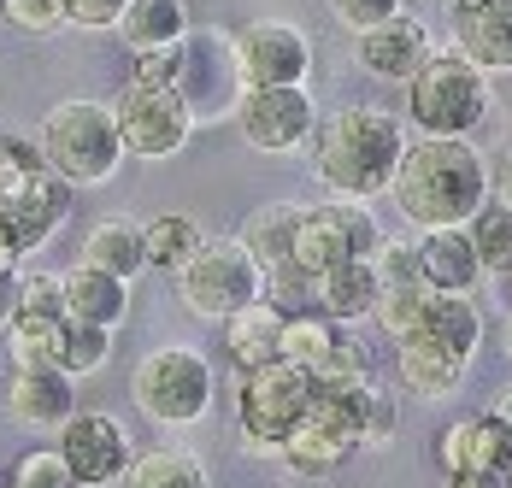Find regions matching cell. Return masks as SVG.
Here are the masks:
<instances>
[{
	"label": "cell",
	"instance_id": "1",
	"mask_svg": "<svg viewBox=\"0 0 512 488\" xmlns=\"http://www.w3.org/2000/svg\"><path fill=\"white\" fill-rule=\"evenodd\" d=\"M401 159H407V130L383 106H342L312 136V177L330 189V200L389 195Z\"/></svg>",
	"mask_w": 512,
	"mask_h": 488
},
{
	"label": "cell",
	"instance_id": "2",
	"mask_svg": "<svg viewBox=\"0 0 512 488\" xmlns=\"http://www.w3.org/2000/svg\"><path fill=\"white\" fill-rule=\"evenodd\" d=\"M395 206L412 230H465L489 206V165L471 142L418 136L395 171Z\"/></svg>",
	"mask_w": 512,
	"mask_h": 488
},
{
	"label": "cell",
	"instance_id": "3",
	"mask_svg": "<svg viewBox=\"0 0 512 488\" xmlns=\"http://www.w3.org/2000/svg\"><path fill=\"white\" fill-rule=\"evenodd\" d=\"M407 118L418 136L471 142L489 118V71H477L465 53H430V65L407 83Z\"/></svg>",
	"mask_w": 512,
	"mask_h": 488
},
{
	"label": "cell",
	"instance_id": "4",
	"mask_svg": "<svg viewBox=\"0 0 512 488\" xmlns=\"http://www.w3.org/2000/svg\"><path fill=\"white\" fill-rule=\"evenodd\" d=\"M42 159L59 183L83 189V183H106L118 165H124V136H118V118L101 100H65L53 106L48 124H42Z\"/></svg>",
	"mask_w": 512,
	"mask_h": 488
},
{
	"label": "cell",
	"instance_id": "5",
	"mask_svg": "<svg viewBox=\"0 0 512 488\" xmlns=\"http://www.w3.org/2000/svg\"><path fill=\"white\" fill-rule=\"evenodd\" d=\"M312 400H318L312 371L289 365V359L259 365V371H236V418H242V436L259 453H283L289 430L312 412Z\"/></svg>",
	"mask_w": 512,
	"mask_h": 488
},
{
	"label": "cell",
	"instance_id": "6",
	"mask_svg": "<svg viewBox=\"0 0 512 488\" xmlns=\"http://www.w3.org/2000/svg\"><path fill=\"white\" fill-rule=\"evenodd\" d=\"M130 400L154 424H171V430L206 418V406H212V365H206V353L201 347H154V353H142V365L130 377Z\"/></svg>",
	"mask_w": 512,
	"mask_h": 488
},
{
	"label": "cell",
	"instance_id": "7",
	"mask_svg": "<svg viewBox=\"0 0 512 488\" xmlns=\"http://www.w3.org/2000/svg\"><path fill=\"white\" fill-rule=\"evenodd\" d=\"M265 294V271L242 242H206L183 271H177V300L201 318H230Z\"/></svg>",
	"mask_w": 512,
	"mask_h": 488
},
{
	"label": "cell",
	"instance_id": "8",
	"mask_svg": "<svg viewBox=\"0 0 512 488\" xmlns=\"http://www.w3.org/2000/svg\"><path fill=\"white\" fill-rule=\"evenodd\" d=\"M365 383H371V377H365ZM354 389H318L312 412L289 430V441H283V465H289L295 477H336V471L354 459V447H359Z\"/></svg>",
	"mask_w": 512,
	"mask_h": 488
},
{
	"label": "cell",
	"instance_id": "9",
	"mask_svg": "<svg viewBox=\"0 0 512 488\" xmlns=\"http://www.w3.org/2000/svg\"><path fill=\"white\" fill-rule=\"evenodd\" d=\"M383 230L377 218L365 212V200H330V206H307L301 212V230H295V265L324 277L348 259H377Z\"/></svg>",
	"mask_w": 512,
	"mask_h": 488
},
{
	"label": "cell",
	"instance_id": "10",
	"mask_svg": "<svg viewBox=\"0 0 512 488\" xmlns=\"http://www.w3.org/2000/svg\"><path fill=\"white\" fill-rule=\"evenodd\" d=\"M177 95H183V106L195 118H236V106L248 95V83L236 71V36H224V30H189Z\"/></svg>",
	"mask_w": 512,
	"mask_h": 488
},
{
	"label": "cell",
	"instance_id": "11",
	"mask_svg": "<svg viewBox=\"0 0 512 488\" xmlns=\"http://www.w3.org/2000/svg\"><path fill=\"white\" fill-rule=\"evenodd\" d=\"M112 118H118L130 159H171V153H183L189 130H195V112L183 106L177 89H142V83H130L118 95Z\"/></svg>",
	"mask_w": 512,
	"mask_h": 488
},
{
	"label": "cell",
	"instance_id": "12",
	"mask_svg": "<svg viewBox=\"0 0 512 488\" xmlns=\"http://www.w3.org/2000/svg\"><path fill=\"white\" fill-rule=\"evenodd\" d=\"M59 453L71 465L77 488H118L136 447H130V430L112 418V412H77L65 430H59Z\"/></svg>",
	"mask_w": 512,
	"mask_h": 488
},
{
	"label": "cell",
	"instance_id": "13",
	"mask_svg": "<svg viewBox=\"0 0 512 488\" xmlns=\"http://www.w3.org/2000/svg\"><path fill=\"white\" fill-rule=\"evenodd\" d=\"M236 71L248 89H307L312 42L295 24H248L236 36Z\"/></svg>",
	"mask_w": 512,
	"mask_h": 488
},
{
	"label": "cell",
	"instance_id": "14",
	"mask_svg": "<svg viewBox=\"0 0 512 488\" xmlns=\"http://www.w3.org/2000/svg\"><path fill=\"white\" fill-rule=\"evenodd\" d=\"M236 124L259 153H295L318 136V106L307 89H248L236 106Z\"/></svg>",
	"mask_w": 512,
	"mask_h": 488
},
{
	"label": "cell",
	"instance_id": "15",
	"mask_svg": "<svg viewBox=\"0 0 512 488\" xmlns=\"http://www.w3.org/2000/svg\"><path fill=\"white\" fill-rule=\"evenodd\" d=\"M436 459H442L448 477H477V483H489V488H507V477H512V430L495 418V412L460 418V424L442 430Z\"/></svg>",
	"mask_w": 512,
	"mask_h": 488
},
{
	"label": "cell",
	"instance_id": "16",
	"mask_svg": "<svg viewBox=\"0 0 512 488\" xmlns=\"http://www.w3.org/2000/svg\"><path fill=\"white\" fill-rule=\"evenodd\" d=\"M65 212H71V183H59L53 171H36L24 189H12L0 200V236L24 259V253H36L65 224Z\"/></svg>",
	"mask_w": 512,
	"mask_h": 488
},
{
	"label": "cell",
	"instance_id": "17",
	"mask_svg": "<svg viewBox=\"0 0 512 488\" xmlns=\"http://www.w3.org/2000/svg\"><path fill=\"white\" fill-rule=\"evenodd\" d=\"M454 53L477 71H512V0H454Z\"/></svg>",
	"mask_w": 512,
	"mask_h": 488
},
{
	"label": "cell",
	"instance_id": "18",
	"mask_svg": "<svg viewBox=\"0 0 512 488\" xmlns=\"http://www.w3.org/2000/svg\"><path fill=\"white\" fill-rule=\"evenodd\" d=\"M6 412L30 430H65L77 418V377H65L59 365H30L12 371L6 383Z\"/></svg>",
	"mask_w": 512,
	"mask_h": 488
},
{
	"label": "cell",
	"instance_id": "19",
	"mask_svg": "<svg viewBox=\"0 0 512 488\" xmlns=\"http://www.w3.org/2000/svg\"><path fill=\"white\" fill-rule=\"evenodd\" d=\"M430 30L418 24V18H389V24H377V30H365L359 36V65L371 71V77H383V83H412L424 65H430Z\"/></svg>",
	"mask_w": 512,
	"mask_h": 488
},
{
	"label": "cell",
	"instance_id": "20",
	"mask_svg": "<svg viewBox=\"0 0 512 488\" xmlns=\"http://www.w3.org/2000/svg\"><path fill=\"white\" fill-rule=\"evenodd\" d=\"M418 265H424V283L436 294H471L483 277L471 230H418Z\"/></svg>",
	"mask_w": 512,
	"mask_h": 488
},
{
	"label": "cell",
	"instance_id": "21",
	"mask_svg": "<svg viewBox=\"0 0 512 488\" xmlns=\"http://www.w3.org/2000/svg\"><path fill=\"white\" fill-rule=\"evenodd\" d=\"M395 371H401V389L418 394V400H448V394L465 383V365L460 353H448V347L424 342V336H401L395 342Z\"/></svg>",
	"mask_w": 512,
	"mask_h": 488
},
{
	"label": "cell",
	"instance_id": "22",
	"mask_svg": "<svg viewBox=\"0 0 512 488\" xmlns=\"http://www.w3.org/2000/svg\"><path fill=\"white\" fill-rule=\"evenodd\" d=\"M77 265H95L118 283H136L148 271V230L136 218H101L89 236H83V259Z\"/></svg>",
	"mask_w": 512,
	"mask_h": 488
},
{
	"label": "cell",
	"instance_id": "23",
	"mask_svg": "<svg viewBox=\"0 0 512 488\" xmlns=\"http://www.w3.org/2000/svg\"><path fill=\"white\" fill-rule=\"evenodd\" d=\"M283 324H289V318H283L271 300H254V306L230 312V318H224V347H230L236 371L277 365V359H283Z\"/></svg>",
	"mask_w": 512,
	"mask_h": 488
},
{
	"label": "cell",
	"instance_id": "24",
	"mask_svg": "<svg viewBox=\"0 0 512 488\" xmlns=\"http://www.w3.org/2000/svg\"><path fill=\"white\" fill-rule=\"evenodd\" d=\"M59 283H65V312L83 318V324L118 330V324L130 318V283L106 277V271H95V265H71Z\"/></svg>",
	"mask_w": 512,
	"mask_h": 488
},
{
	"label": "cell",
	"instance_id": "25",
	"mask_svg": "<svg viewBox=\"0 0 512 488\" xmlns=\"http://www.w3.org/2000/svg\"><path fill=\"white\" fill-rule=\"evenodd\" d=\"M412 336L448 347V353H460L465 365H471L477 347H483V312H477L471 294H430V306H424V318H418Z\"/></svg>",
	"mask_w": 512,
	"mask_h": 488
},
{
	"label": "cell",
	"instance_id": "26",
	"mask_svg": "<svg viewBox=\"0 0 512 488\" xmlns=\"http://www.w3.org/2000/svg\"><path fill=\"white\" fill-rule=\"evenodd\" d=\"M377 294H383L377 265L371 259H348V265H336V271L318 277V312L336 318V324H359V318L377 312Z\"/></svg>",
	"mask_w": 512,
	"mask_h": 488
},
{
	"label": "cell",
	"instance_id": "27",
	"mask_svg": "<svg viewBox=\"0 0 512 488\" xmlns=\"http://www.w3.org/2000/svg\"><path fill=\"white\" fill-rule=\"evenodd\" d=\"M118 36L130 53H154V48H183L189 42V12L183 0H130L118 18Z\"/></svg>",
	"mask_w": 512,
	"mask_h": 488
},
{
	"label": "cell",
	"instance_id": "28",
	"mask_svg": "<svg viewBox=\"0 0 512 488\" xmlns=\"http://www.w3.org/2000/svg\"><path fill=\"white\" fill-rule=\"evenodd\" d=\"M301 212H307V206L277 200V206H259L254 218L242 224V236H236V242L254 253L259 271H277V265H289V259H295V230H301Z\"/></svg>",
	"mask_w": 512,
	"mask_h": 488
},
{
	"label": "cell",
	"instance_id": "29",
	"mask_svg": "<svg viewBox=\"0 0 512 488\" xmlns=\"http://www.w3.org/2000/svg\"><path fill=\"white\" fill-rule=\"evenodd\" d=\"M59 342H65V312H12L6 324V359L18 371L59 365Z\"/></svg>",
	"mask_w": 512,
	"mask_h": 488
},
{
	"label": "cell",
	"instance_id": "30",
	"mask_svg": "<svg viewBox=\"0 0 512 488\" xmlns=\"http://www.w3.org/2000/svg\"><path fill=\"white\" fill-rule=\"evenodd\" d=\"M118 488H206V465L201 459H189V453H171V447H159V453H136Z\"/></svg>",
	"mask_w": 512,
	"mask_h": 488
},
{
	"label": "cell",
	"instance_id": "31",
	"mask_svg": "<svg viewBox=\"0 0 512 488\" xmlns=\"http://www.w3.org/2000/svg\"><path fill=\"white\" fill-rule=\"evenodd\" d=\"M142 230H148V265H159V271H183L206 247V230L195 218H183V212H165V218L142 224Z\"/></svg>",
	"mask_w": 512,
	"mask_h": 488
},
{
	"label": "cell",
	"instance_id": "32",
	"mask_svg": "<svg viewBox=\"0 0 512 488\" xmlns=\"http://www.w3.org/2000/svg\"><path fill=\"white\" fill-rule=\"evenodd\" d=\"M471 247H477V259H483V277H512V206H483L471 224Z\"/></svg>",
	"mask_w": 512,
	"mask_h": 488
},
{
	"label": "cell",
	"instance_id": "33",
	"mask_svg": "<svg viewBox=\"0 0 512 488\" xmlns=\"http://www.w3.org/2000/svg\"><path fill=\"white\" fill-rule=\"evenodd\" d=\"M336 336H342V330H336V318H324L318 306H312V312H295V318L283 324V359H289V365H301V371H312V365L336 347Z\"/></svg>",
	"mask_w": 512,
	"mask_h": 488
},
{
	"label": "cell",
	"instance_id": "34",
	"mask_svg": "<svg viewBox=\"0 0 512 488\" xmlns=\"http://www.w3.org/2000/svg\"><path fill=\"white\" fill-rule=\"evenodd\" d=\"M106 353H112V330L101 324H83V318H71L65 312V342H59V371L65 377H89V371H101Z\"/></svg>",
	"mask_w": 512,
	"mask_h": 488
},
{
	"label": "cell",
	"instance_id": "35",
	"mask_svg": "<svg viewBox=\"0 0 512 488\" xmlns=\"http://www.w3.org/2000/svg\"><path fill=\"white\" fill-rule=\"evenodd\" d=\"M6 488H77V477H71V465H65L59 447H30V453L12 459Z\"/></svg>",
	"mask_w": 512,
	"mask_h": 488
},
{
	"label": "cell",
	"instance_id": "36",
	"mask_svg": "<svg viewBox=\"0 0 512 488\" xmlns=\"http://www.w3.org/2000/svg\"><path fill=\"white\" fill-rule=\"evenodd\" d=\"M430 294H436V289H424V283H418V289H383V294H377V312H371V318H377V330H383L389 342L412 336V330H418V318H424V306H430Z\"/></svg>",
	"mask_w": 512,
	"mask_h": 488
},
{
	"label": "cell",
	"instance_id": "37",
	"mask_svg": "<svg viewBox=\"0 0 512 488\" xmlns=\"http://www.w3.org/2000/svg\"><path fill=\"white\" fill-rule=\"evenodd\" d=\"M265 300H271L283 318H295V312H312V306H318V277H312V271H301V265L289 259V265L265 271Z\"/></svg>",
	"mask_w": 512,
	"mask_h": 488
},
{
	"label": "cell",
	"instance_id": "38",
	"mask_svg": "<svg viewBox=\"0 0 512 488\" xmlns=\"http://www.w3.org/2000/svg\"><path fill=\"white\" fill-rule=\"evenodd\" d=\"M354 418H359V447H383V441L395 436V424H401V412H395V394L371 389V383H359L354 389Z\"/></svg>",
	"mask_w": 512,
	"mask_h": 488
},
{
	"label": "cell",
	"instance_id": "39",
	"mask_svg": "<svg viewBox=\"0 0 512 488\" xmlns=\"http://www.w3.org/2000/svg\"><path fill=\"white\" fill-rule=\"evenodd\" d=\"M312 383L318 389H354V383H365V347L354 336H336V347L312 365Z\"/></svg>",
	"mask_w": 512,
	"mask_h": 488
},
{
	"label": "cell",
	"instance_id": "40",
	"mask_svg": "<svg viewBox=\"0 0 512 488\" xmlns=\"http://www.w3.org/2000/svg\"><path fill=\"white\" fill-rule=\"evenodd\" d=\"M371 265H377V283H383V289H418V283H424L418 242H383ZM424 289H430V283H424Z\"/></svg>",
	"mask_w": 512,
	"mask_h": 488
},
{
	"label": "cell",
	"instance_id": "41",
	"mask_svg": "<svg viewBox=\"0 0 512 488\" xmlns=\"http://www.w3.org/2000/svg\"><path fill=\"white\" fill-rule=\"evenodd\" d=\"M6 24L30 36H53V30H71V6L65 0H6Z\"/></svg>",
	"mask_w": 512,
	"mask_h": 488
},
{
	"label": "cell",
	"instance_id": "42",
	"mask_svg": "<svg viewBox=\"0 0 512 488\" xmlns=\"http://www.w3.org/2000/svg\"><path fill=\"white\" fill-rule=\"evenodd\" d=\"M324 6H330V18H336L342 30L365 36V30H377V24L401 18V6H407V0H324Z\"/></svg>",
	"mask_w": 512,
	"mask_h": 488
},
{
	"label": "cell",
	"instance_id": "43",
	"mask_svg": "<svg viewBox=\"0 0 512 488\" xmlns=\"http://www.w3.org/2000/svg\"><path fill=\"white\" fill-rule=\"evenodd\" d=\"M177 71H183V48H154V53H136L130 83H142V89H177Z\"/></svg>",
	"mask_w": 512,
	"mask_h": 488
},
{
	"label": "cell",
	"instance_id": "44",
	"mask_svg": "<svg viewBox=\"0 0 512 488\" xmlns=\"http://www.w3.org/2000/svg\"><path fill=\"white\" fill-rule=\"evenodd\" d=\"M65 6H71L77 30H118V18H124L130 0H65Z\"/></svg>",
	"mask_w": 512,
	"mask_h": 488
},
{
	"label": "cell",
	"instance_id": "45",
	"mask_svg": "<svg viewBox=\"0 0 512 488\" xmlns=\"http://www.w3.org/2000/svg\"><path fill=\"white\" fill-rule=\"evenodd\" d=\"M0 159H6V165H18V171H48L42 142H30V136H0Z\"/></svg>",
	"mask_w": 512,
	"mask_h": 488
},
{
	"label": "cell",
	"instance_id": "46",
	"mask_svg": "<svg viewBox=\"0 0 512 488\" xmlns=\"http://www.w3.org/2000/svg\"><path fill=\"white\" fill-rule=\"evenodd\" d=\"M489 189H495V200H501V206H512V147L495 159V177H489Z\"/></svg>",
	"mask_w": 512,
	"mask_h": 488
},
{
	"label": "cell",
	"instance_id": "47",
	"mask_svg": "<svg viewBox=\"0 0 512 488\" xmlns=\"http://www.w3.org/2000/svg\"><path fill=\"white\" fill-rule=\"evenodd\" d=\"M12 312H18V277H12V271H0V330L12 324Z\"/></svg>",
	"mask_w": 512,
	"mask_h": 488
},
{
	"label": "cell",
	"instance_id": "48",
	"mask_svg": "<svg viewBox=\"0 0 512 488\" xmlns=\"http://www.w3.org/2000/svg\"><path fill=\"white\" fill-rule=\"evenodd\" d=\"M495 418H501V424L512 430V389H501V394H495Z\"/></svg>",
	"mask_w": 512,
	"mask_h": 488
},
{
	"label": "cell",
	"instance_id": "49",
	"mask_svg": "<svg viewBox=\"0 0 512 488\" xmlns=\"http://www.w3.org/2000/svg\"><path fill=\"white\" fill-rule=\"evenodd\" d=\"M12 265H18V253H12V242H6V236H0V271H12Z\"/></svg>",
	"mask_w": 512,
	"mask_h": 488
},
{
	"label": "cell",
	"instance_id": "50",
	"mask_svg": "<svg viewBox=\"0 0 512 488\" xmlns=\"http://www.w3.org/2000/svg\"><path fill=\"white\" fill-rule=\"evenodd\" d=\"M501 336H507V359H512V318H507V330H501Z\"/></svg>",
	"mask_w": 512,
	"mask_h": 488
},
{
	"label": "cell",
	"instance_id": "51",
	"mask_svg": "<svg viewBox=\"0 0 512 488\" xmlns=\"http://www.w3.org/2000/svg\"><path fill=\"white\" fill-rule=\"evenodd\" d=\"M0 377H6V342H0Z\"/></svg>",
	"mask_w": 512,
	"mask_h": 488
},
{
	"label": "cell",
	"instance_id": "52",
	"mask_svg": "<svg viewBox=\"0 0 512 488\" xmlns=\"http://www.w3.org/2000/svg\"><path fill=\"white\" fill-rule=\"evenodd\" d=\"M0 24H6V0H0Z\"/></svg>",
	"mask_w": 512,
	"mask_h": 488
},
{
	"label": "cell",
	"instance_id": "53",
	"mask_svg": "<svg viewBox=\"0 0 512 488\" xmlns=\"http://www.w3.org/2000/svg\"><path fill=\"white\" fill-rule=\"evenodd\" d=\"M507 488H512V477H507Z\"/></svg>",
	"mask_w": 512,
	"mask_h": 488
}]
</instances>
